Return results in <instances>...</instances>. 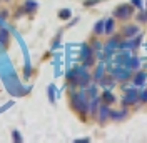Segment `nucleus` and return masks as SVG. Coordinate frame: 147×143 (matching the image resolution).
<instances>
[{"mask_svg": "<svg viewBox=\"0 0 147 143\" xmlns=\"http://www.w3.org/2000/svg\"><path fill=\"white\" fill-rule=\"evenodd\" d=\"M102 98H104V102H105V103H112V102L115 100V98H114V95H112V93H109V92H105Z\"/></svg>", "mask_w": 147, "mask_h": 143, "instance_id": "nucleus-12", "label": "nucleus"}, {"mask_svg": "<svg viewBox=\"0 0 147 143\" xmlns=\"http://www.w3.org/2000/svg\"><path fill=\"white\" fill-rule=\"evenodd\" d=\"M142 100H144V102H147V92H144V95H142Z\"/></svg>", "mask_w": 147, "mask_h": 143, "instance_id": "nucleus-18", "label": "nucleus"}, {"mask_svg": "<svg viewBox=\"0 0 147 143\" xmlns=\"http://www.w3.org/2000/svg\"><path fill=\"white\" fill-rule=\"evenodd\" d=\"M139 20H140V22H147V12H142V13L139 15Z\"/></svg>", "mask_w": 147, "mask_h": 143, "instance_id": "nucleus-16", "label": "nucleus"}, {"mask_svg": "<svg viewBox=\"0 0 147 143\" xmlns=\"http://www.w3.org/2000/svg\"><path fill=\"white\" fill-rule=\"evenodd\" d=\"M130 67H132V68H137L139 67V60L137 58H132V60H130Z\"/></svg>", "mask_w": 147, "mask_h": 143, "instance_id": "nucleus-15", "label": "nucleus"}, {"mask_svg": "<svg viewBox=\"0 0 147 143\" xmlns=\"http://www.w3.org/2000/svg\"><path fill=\"white\" fill-rule=\"evenodd\" d=\"M94 30H95V33H104V20H99L97 23H95V27H94Z\"/></svg>", "mask_w": 147, "mask_h": 143, "instance_id": "nucleus-10", "label": "nucleus"}, {"mask_svg": "<svg viewBox=\"0 0 147 143\" xmlns=\"http://www.w3.org/2000/svg\"><path fill=\"white\" fill-rule=\"evenodd\" d=\"M99 2H100V0H85L84 5H85V7H92V5H95V3H99Z\"/></svg>", "mask_w": 147, "mask_h": 143, "instance_id": "nucleus-14", "label": "nucleus"}, {"mask_svg": "<svg viewBox=\"0 0 147 143\" xmlns=\"http://www.w3.org/2000/svg\"><path fill=\"white\" fill-rule=\"evenodd\" d=\"M114 27H115V23H114L112 18L105 20L104 22V33H114Z\"/></svg>", "mask_w": 147, "mask_h": 143, "instance_id": "nucleus-6", "label": "nucleus"}, {"mask_svg": "<svg viewBox=\"0 0 147 143\" xmlns=\"http://www.w3.org/2000/svg\"><path fill=\"white\" fill-rule=\"evenodd\" d=\"M70 15H72V12L69 9H62L60 12H59V17L62 18V20H67V18H70Z\"/></svg>", "mask_w": 147, "mask_h": 143, "instance_id": "nucleus-8", "label": "nucleus"}, {"mask_svg": "<svg viewBox=\"0 0 147 143\" xmlns=\"http://www.w3.org/2000/svg\"><path fill=\"white\" fill-rule=\"evenodd\" d=\"M132 5H119L117 9L114 10V15L120 20H127V18L132 17Z\"/></svg>", "mask_w": 147, "mask_h": 143, "instance_id": "nucleus-2", "label": "nucleus"}, {"mask_svg": "<svg viewBox=\"0 0 147 143\" xmlns=\"http://www.w3.org/2000/svg\"><path fill=\"white\" fill-rule=\"evenodd\" d=\"M5 2H10V0H5Z\"/></svg>", "mask_w": 147, "mask_h": 143, "instance_id": "nucleus-19", "label": "nucleus"}, {"mask_svg": "<svg viewBox=\"0 0 147 143\" xmlns=\"http://www.w3.org/2000/svg\"><path fill=\"white\" fill-rule=\"evenodd\" d=\"M72 107L74 110H77L79 113H87V100L84 97V93H79V95H72Z\"/></svg>", "mask_w": 147, "mask_h": 143, "instance_id": "nucleus-1", "label": "nucleus"}, {"mask_svg": "<svg viewBox=\"0 0 147 143\" xmlns=\"http://www.w3.org/2000/svg\"><path fill=\"white\" fill-rule=\"evenodd\" d=\"M146 78H147V75L144 73V72H139V73H136V77H134V85H144Z\"/></svg>", "mask_w": 147, "mask_h": 143, "instance_id": "nucleus-7", "label": "nucleus"}, {"mask_svg": "<svg viewBox=\"0 0 147 143\" xmlns=\"http://www.w3.org/2000/svg\"><path fill=\"white\" fill-rule=\"evenodd\" d=\"M37 7H38V3L37 2H34V0H27L25 3H24V12H34V10H37Z\"/></svg>", "mask_w": 147, "mask_h": 143, "instance_id": "nucleus-5", "label": "nucleus"}, {"mask_svg": "<svg viewBox=\"0 0 147 143\" xmlns=\"http://www.w3.org/2000/svg\"><path fill=\"white\" fill-rule=\"evenodd\" d=\"M0 42L3 45L9 43V32L7 30H0Z\"/></svg>", "mask_w": 147, "mask_h": 143, "instance_id": "nucleus-9", "label": "nucleus"}, {"mask_svg": "<svg viewBox=\"0 0 147 143\" xmlns=\"http://www.w3.org/2000/svg\"><path fill=\"white\" fill-rule=\"evenodd\" d=\"M137 32H139V27H136V25H127V27L122 28V33L125 37H134L137 35Z\"/></svg>", "mask_w": 147, "mask_h": 143, "instance_id": "nucleus-3", "label": "nucleus"}, {"mask_svg": "<svg viewBox=\"0 0 147 143\" xmlns=\"http://www.w3.org/2000/svg\"><path fill=\"white\" fill-rule=\"evenodd\" d=\"M12 136H13V142H17V143H20V142H22V135L18 133L17 130H13V133H12Z\"/></svg>", "mask_w": 147, "mask_h": 143, "instance_id": "nucleus-13", "label": "nucleus"}, {"mask_svg": "<svg viewBox=\"0 0 147 143\" xmlns=\"http://www.w3.org/2000/svg\"><path fill=\"white\" fill-rule=\"evenodd\" d=\"M132 3H134V5H136L137 9H140V7H142V5H140V3H142L140 0H132Z\"/></svg>", "mask_w": 147, "mask_h": 143, "instance_id": "nucleus-17", "label": "nucleus"}, {"mask_svg": "<svg viewBox=\"0 0 147 143\" xmlns=\"http://www.w3.org/2000/svg\"><path fill=\"white\" fill-rule=\"evenodd\" d=\"M110 116H112L114 120H120V118L125 116V110H122V112H110Z\"/></svg>", "mask_w": 147, "mask_h": 143, "instance_id": "nucleus-11", "label": "nucleus"}, {"mask_svg": "<svg viewBox=\"0 0 147 143\" xmlns=\"http://www.w3.org/2000/svg\"><path fill=\"white\" fill-rule=\"evenodd\" d=\"M99 112H100V113H99V122H100V123H104V122H105V120L110 116V110L105 107V105H102Z\"/></svg>", "mask_w": 147, "mask_h": 143, "instance_id": "nucleus-4", "label": "nucleus"}]
</instances>
